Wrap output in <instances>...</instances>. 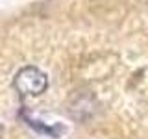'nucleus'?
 I'll return each instance as SVG.
<instances>
[{
  "label": "nucleus",
  "instance_id": "f257e3e1",
  "mask_svg": "<svg viewBox=\"0 0 148 139\" xmlns=\"http://www.w3.org/2000/svg\"><path fill=\"white\" fill-rule=\"evenodd\" d=\"M13 85L21 96H37L45 93V89L48 87V80H46V74L41 72L39 69L24 67L17 72Z\"/></svg>",
  "mask_w": 148,
  "mask_h": 139
},
{
  "label": "nucleus",
  "instance_id": "f03ea898",
  "mask_svg": "<svg viewBox=\"0 0 148 139\" xmlns=\"http://www.w3.org/2000/svg\"><path fill=\"white\" fill-rule=\"evenodd\" d=\"M0 136H2V126H0Z\"/></svg>",
  "mask_w": 148,
  "mask_h": 139
}]
</instances>
